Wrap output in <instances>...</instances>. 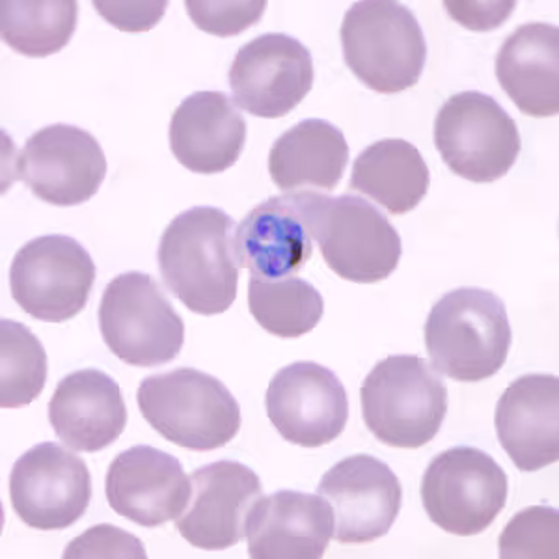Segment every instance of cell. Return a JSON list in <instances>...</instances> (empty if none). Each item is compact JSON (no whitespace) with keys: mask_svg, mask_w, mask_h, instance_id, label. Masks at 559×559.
I'll list each match as a JSON object with an SVG mask.
<instances>
[{"mask_svg":"<svg viewBox=\"0 0 559 559\" xmlns=\"http://www.w3.org/2000/svg\"><path fill=\"white\" fill-rule=\"evenodd\" d=\"M261 498V481L247 464L216 461L192 474L191 498L176 526L202 550H226L247 537L250 511Z\"/></svg>","mask_w":559,"mask_h":559,"instance_id":"cell-16","label":"cell"},{"mask_svg":"<svg viewBox=\"0 0 559 559\" xmlns=\"http://www.w3.org/2000/svg\"><path fill=\"white\" fill-rule=\"evenodd\" d=\"M49 421L68 448L102 452L128 426L121 388L102 369H79L58 382L49 401Z\"/></svg>","mask_w":559,"mask_h":559,"instance_id":"cell-21","label":"cell"},{"mask_svg":"<svg viewBox=\"0 0 559 559\" xmlns=\"http://www.w3.org/2000/svg\"><path fill=\"white\" fill-rule=\"evenodd\" d=\"M498 554L508 559H558V509L534 506L516 513L503 527Z\"/></svg>","mask_w":559,"mask_h":559,"instance_id":"cell-29","label":"cell"},{"mask_svg":"<svg viewBox=\"0 0 559 559\" xmlns=\"http://www.w3.org/2000/svg\"><path fill=\"white\" fill-rule=\"evenodd\" d=\"M313 239L326 265L355 284L386 280L400 265L401 237L386 216L356 194L332 198L312 191Z\"/></svg>","mask_w":559,"mask_h":559,"instance_id":"cell-7","label":"cell"},{"mask_svg":"<svg viewBox=\"0 0 559 559\" xmlns=\"http://www.w3.org/2000/svg\"><path fill=\"white\" fill-rule=\"evenodd\" d=\"M107 176V157L94 134L55 123L26 140L15 159V179L34 197L58 207L81 205L94 198Z\"/></svg>","mask_w":559,"mask_h":559,"instance_id":"cell-11","label":"cell"},{"mask_svg":"<svg viewBox=\"0 0 559 559\" xmlns=\"http://www.w3.org/2000/svg\"><path fill=\"white\" fill-rule=\"evenodd\" d=\"M347 163L349 144L345 134L331 121L310 118L274 140L269 174L280 191L331 192L342 181Z\"/></svg>","mask_w":559,"mask_h":559,"instance_id":"cell-24","label":"cell"},{"mask_svg":"<svg viewBox=\"0 0 559 559\" xmlns=\"http://www.w3.org/2000/svg\"><path fill=\"white\" fill-rule=\"evenodd\" d=\"M64 558H146V552L142 543L126 530L102 524L71 540Z\"/></svg>","mask_w":559,"mask_h":559,"instance_id":"cell-31","label":"cell"},{"mask_svg":"<svg viewBox=\"0 0 559 559\" xmlns=\"http://www.w3.org/2000/svg\"><path fill=\"white\" fill-rule=\"evenodd\" d=\"M345 64L379 94L413 88L424 73L427 44L416 15L392 0L356 2L342 23Z\"/></svg>","mask_w":559,"mask_h":559,"instance_id":"cell-5","label":"cell"},{"mask_svg":"<svg viewBox=\"0 0 559 559\" xmlns=\"http://www.w3.org/2000/svg\"><path fill=\"white\" fill-rule=\"evenodd\" d=\"M99 331L110 353L134 368L165 366L183 349V319L153 276L136 271L105 287Z\"/></svg>","mask_w":559,"mask_h":559,"instance_id":"cell-6","label":"cell"},{"mask_svg":"<svg viewBox=\"0 0 559 559\" xmlns=\"http://www.w3.org/2000/svg\"><path fill=\"white\" fill-rule=\"evenodd\" d=\"M10 498L26 526L55 532L83 519L92 500V476L83 459L64 445L44 442L13 464Z\"/></svg>","mask_w":559,"mask_h":559,"instance_id":"cell-12","label":"cell"},{"mask_svg":"<svg viewBox=\"0 0 559 559\" xmlns=\"http://www.w3.org/2000/svg\"><path fill=\"white\" fill-rule=\"evenodd\" d=\"M192 23L213 36H237L255 25L267 2H185Z\"/></svg>","mask_w":559,"mask_h":559,"instance_id":"cell-30","label":"cell"},{"mask_svg":"<svg viewBox=\"0 0 559 559\" xmlns=\"http://www.w3.org/2000/svg\"><path fill=\"white\" fill-rule=\"evenodd\" d=\"M267 416L282 439L302 448L331 444L349 419V397L332 369L295 362L280 369L265 395Z\"/></svg>","mask_w":559,"mask_h":559,"instance_id":"cell-14","label":"cell"},{"mask_svg":"<svg viewBox=\"0 0 559 559\" xmlns=\"http://www.w3.org/2000/svg\"><path fill=\"white\" fill-rule=\"evenodd\" d=\"M496 79L524 115L534 118L558 115V26L547 23L519 26L496 55Z\"/></svg>","mask_w":559,"mask_h":559,"instance_id":"cell-23","label":"cell"},{"mask_svg":"<svg viewBox=\"0 0 559 559\" xmlns=\"http://www.w3.org/2000/svg\"><path fill=\"white\" fill-rule=\"evenodd\" d=\"M96 282V263L70 236H41L17 250L10 289L31 318L64 323L83 312Z\"/></svg>","mask_w":559,"mask_h":559,"instance_id":"cell-10","label":"cell"},{"mask_svg":"<svg viewBox=\"0 0 559 559\" xmlns=\"http://www.w3.org/2000/svg\"><path fill=\"white\" fill-rule=\"evenodd\" d=\"M248 308L263 331L284 340H297L318 326L323 318L324 300L302 278H250Z\"/></svg>","mask_w":559,"mask_h":559,"instance_id":"cell-27","label":"cell"},{"mask_svg":"<svg viewBox=\"0 0 559 559\" xmlns=\"http://www.w3.org/2000/svg\"><path fill=\"white\" fill-rule=\"evenodd\" d=\"M105 495L118 515L139 526L157 527L183 515L191 479L174 455L140 444L110 463Z\"/></svg>","mask_w":559,"mask_h":559,"instance_id":"cell-18","label":"cell"},{"mask_svg":"<svg viewBox=\"0 0 559 559\" xmlns=\"http://www.w3.org/2000/svg\"><path fill=\"white\" fill-rule=\"evenodd\" d=\"M513 344L503 300L481 287H459L432 306L426 347L440 376L459 382L495 377Z\"/></svg>","mask_w":559,"mask_h":559,"instance_id":"cell-2","label":"cell"},{"mask_svg":"<svg viewBox=\"0 0 559 559\" xmlns=\"http://www.w3.org/2000/svg\"><path fill=\"white\" fill-rule=\"evenodd\" d=\"M136 403L163 439L192 452L224 448L241 429V407L234 394L223 381L198 369L146 377Z\"/></svg>","mask_w":559,"mask_h":559,"instance_id":"cell-3","label":"cell"},{"mask_svg":"<svg viewBox=\"0 0 559 559\" xmlns=\"http://www.w3.org/2000/svg\"><path fill=\"white\" fill-rule=\"evenodd\" d=\"M0 405L21 408L38 400L47 382V353L34 332L12 319L0 323Z\"/></svg>","mask_w":559,"mask_h":559,"instance_id":"cell-28","label":"cell"},{"mask_svg":"<svg viewBox=\"0 0 559 559\" xmlns=\"http://www.w3.org/2000/svg\"><path fill=\"white\" fill-rule=\"evenodd\" d=\"M362 418L382 444L416 450L429 444L448 414V388L437 369L414 355H392L360 388Z\"/></svg>","mask_w":559,"mask_h":559,"instance_id":"cell-4","label":"cell"},{"mask_svg":"<svg viewBox=\"0 0 559 559\" xmlns=\"http://www.w3.org/2000/svg\"><path fill=\"white\" fill-rule=\"evenodd\" d=\"M312 52L287 34H263L242 45L229 68L234 102L258 118H282L313 86Z\"/></svg>","mask_w":559,"mask_h":559,"instance_id":"cell-13","label":"cell"},{"mask_svg":"<svg viewBox=\"0 0 559 559\" xmlns=\"http://www.w3.org/2000/svg\"><path fill=\"white\" fill-rule=\"evenodd\" d=\"M318 495L334 511V539L364 545L381 539L400 515V477L386 463L360 453L334 464L319 481Z\"/></svg>","mask_w":559,"mask_h":559,"instance_id":"cell-15","label":"cell"},{"mask_svg":"<svg viewBox=\"0 0 559 559\" xmlns=\"http://www.w3.org/2000/svg\"><path fill=\"white\" fill-rule=\"evenodd\" d=\"M435 146L453 174L474 183H492L515 166L522 142L516 121L495 97L461 92L437 115Z\"/></svg>","mask_w":559,"mask_h":559,"instance_id":"cell-9","label":"cell"},{"mask_svg":"<svg viewBox=\"0 0 559 559\" xmlns=\"http://www.w3.org/2000/svg\"><path fill=\"white\" fill-rule=\"evenodd\" d=\"M334 537V511L323 496L278 490L260 498L247 521L248 556L319 559Z\"/></svg>","mask_w":559,"mask_h":559,"instance_id":"cell-20","label":"cell"},{"mask_svg":"<svg viewBox=\"0 0 559 559\" xmlns=\"http://www.w3.org/2000/svg\"><path fill=\"white\" fill-rule=\"evenodd\" d=\"M498 440L522 472H537L559 459V379L530 373L509 384L495 414Z\"/></svg>","mask_w":559,"mask_h":559,"instance_id":"cell-19","label":"cell"},{"mask_svg":"<svg viewBox=\"0 0 559 559\" xmlns=\"http://www.w3.org/2000/svg\"><path fill=\"white\" fill-rule=\"evenodd\" d=\"M170 150L179 165L213 176L236 165L247 142V121L224 92H197L170 120Z\"/></svg>","mask_w":559,"mask_h":559,"instance_id":"cell-22","label":"cell"},{"mask_svg":"<svg viewBox=\"0 0 559 559\" xmlns=\"http://www.w3.org/2000/svg\"><path fill=\"white\" fill-rule=\"evenodd\" d=\"M79 4L75 0L58 2H2V39L23 57L45 58L62 51L76 31Z\"/></svg>","mask_w":559,"mask_h":559,"instance_id":"cell-26","label":"cell"},{"mask_svg":"<svg viewBox=\"0 0 559 559\" xmlns=\"http://www.w3.org/2000/svg\"><path fill=\"white\" fill-rule=\"evenodd\" d=\"M97 13L126 33H144L157 25L168 2H94Z\"/></svg>","mask_w":559,"mask_h":559,"instance_id":"cell-32","label":"cell"},{"mask_svg":"<svg viewBox=\"0 0 559 559\" xmlns=\"http://www.w3.org/2000/svg\"><path fill=\"white\" fill-rule=\"evenodd\" d=\"M508 474L484 450L457 445L439 453L421 477V503L445 534H484L508 502Z\"/></svg>","mask_w":559,"mask_h":559,"instance_id":"cell-8","label":"cell"},{"mask_svg":"<svg viewBox=\"0 0 559 559\" xmlns=\"http://www.w3.org/2000/svg\"><path fill=\"white\" fill-rule=\"evenodd\" d=\"M429 183V168L418 147L407 140L384 139L356 157L349 191L371 198L390 215H405L421 204Z\"/></svg>","mask_w":559,"mask_h":559,"instance_id":"cell-25","label":"cell"},{"mask_svg":"<svg viewBox=\"0 0 559 559\" xmlns=\"http://www.w3.org/2000/svg\"><path fill=\"white\" fill-rule=\"evenodd\" d=\"M312 191L271 197L250 211L236 231L237 260L252 278H289L312 260Z\"/></svg>","mask_w":559,"mask_h":559,"instance_id":"cell-17","label":"cell"},{"mask_svg":"<svg viewBox=\"0 0 559 559\" xmlns=\"http://www.w3.org/2000/svg\"><path fill=\"white\" fill-rule=\"evenodd\" d=\"M234 229L228 213L197 205L179 213L160 237V276L198 316H218L236 302L241 265Z\"/></svg>","mask_w":559,"mask_h":559,"instance_id":"cell-1","label":"cell"}]
</instances>
